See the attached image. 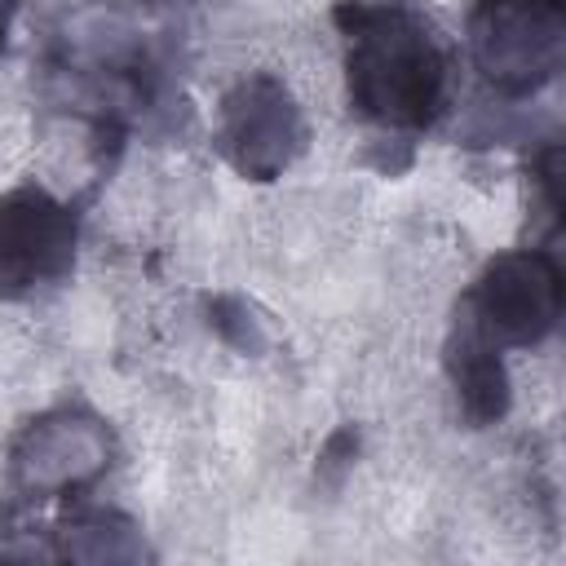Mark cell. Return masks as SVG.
<instances>
[{
	"label": "cell",
	"instance_id": "obj_1",
	"mask_svg": "<svg viewBox=\"0 0 566 566\" xmlns=\"http://www.w3.org/2000/svg\"><path fill=\"white\" fill-rule=\"evenodd\" d=\"M349 106L389 133H424L451 88V53L438 27L402 0H340Z\"/></svg>",
	"mask_w": 566,
	"mask_h": 566
},
{
	"label": "cell",
	"instance_id": "obj_2",
	"mask_svg": "<svg viewBox=\"0 0 566 566\" xmlns=\"http://www.w3.org/2000/svg\"><path fill=\"white\" fill-rule=\"evenodd\" d=\"M469 57L500 97H531L566 62V0H473Z\"/></svg>",
	"mask_w": 566,
	"mask_h": 566
},
{
	"label": "cell",
	"instance_id": "obj_3",
	"mask_svg": "<svg viewBox=\"0 0 566 566\" xmlns=\"http://www.w3.org/2000/svg\"><path fill=\"white\" fill-rule=\"evenodd\" d=\"M562 265L544 248H513L482 265L460 301V327L482 336L486 345L531 349L553 336L562 318Z\"/></svg>",
	"mask_w": 566,
	"mask_h": 566
},
{
	"label": "cell",
	"instance_id": "obj_4",
	"mask_svg": "<svg viewBox=\"0 0 566 566\" xmlns=\"http://www.w3.org/2000/svg\"><path fill=\"white\" fill-rule=\"evenodd\" d=\"M305 146V119L292 88L270 71L234 80L217 111V150L243 181H274Z\"/></svg>",
	"mask_w": 566,
	"mask_h": 566
},
{
	"label": "cell",
	"instance_id": "obj_5",
	"mask_svg": "<svg viewBox=\"0 0 566 566\" xmlns=\"http://www.w3.org/2000/svg\"><path fill=\"white\" fill-rule=\"evenodd\" d=\"M115 460V433L111 424L88 411V407H57L35 416L13 451H9V473L13 486L27 495H71L93 486Z\"/></svg>",
	"mask_w": 566,
	"mask_h": 566
},
{
	"label": "cell",
	"instance_id": "obj_6",
	"mask_svg": "<svg viewBox=\"0 0 566 566\" xmlns=\"http://www.w3.org/2000/svg\"><path fill=\"white\" fill-rule=\"evenodd\" d=\"M80 248L75 212L44 186L0 195V296H31L71 274Z\"/></svg>",
	"mask_w": 566,
	"mask_h": 566
},
{
	"label": "cell",
	"instance_id": "obj_7",
	"mask_svg": "<svg viewBox=\"0 0 566 566\" xmlns=\"http://www.w3.org/2000/svg\"><path fill=\"white\" fill-rule=\"evenodd\" d=\"M447 376L455 389V402L464 411L469 424H495L509 411V371H504V354L495 345H486L482 336H473L469 327L455 323L451 340H447Z\"/></svg>",
	"mask_w": 566,
	"mask_h": 566
},
{
	"label": "cell",
	"instance_id": "obj_8",
	"mask_svg": "<svg viewBox=\"0 0 566 566\" xmlns=\"http://www.w3.org/2000/svg\"><path fill=\"white\" fill-rule=\"evenodd\" d=\"M53 544V557H71V562H142L150 557L142 531L119 517V513H80L71 522H62Z\"/></svg>",
	"mask_w": 566,
	"mask_h": 566
},
{
	"label": "cell",
	"instance_id": "obj_9",
	"mask_svg": "<svg viewBox=\"0 0 566 566\" xmlns=\"http://www.w3.org/2000/svg\"><path fill=\"white\" fill-rule=\"evenodd\" d=\"M13 18H18V0H0V49H4V40H9Z\"/></svg>",
	"mask_w": 566,
	"mask_h": 566
}]
</instances>
